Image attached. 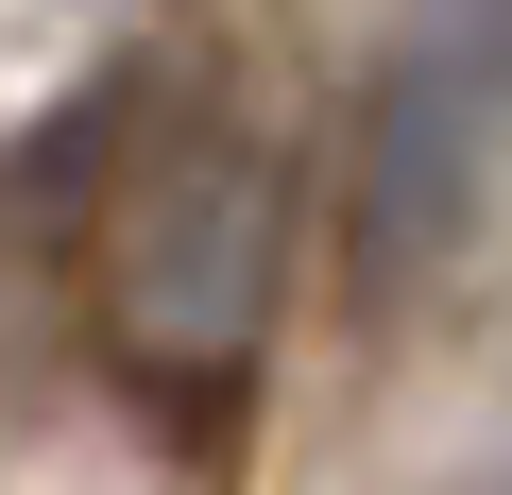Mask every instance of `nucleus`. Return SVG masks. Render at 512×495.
<instances>
[{
  "mask_svg": "<svg viewBox=\"0 0 512 495\" xmlns=\"http://www.w3.org/2000/svg\"><path fill=\"white\" fill-rule=\"evenodd\" d=\"M495 154H512V0H410V35L376 69V137H359V257H376V291L461 257Z\"/></svg>",
  "mask_w": 512,
  "mask_h": 495,
  "instance_id": "nucleus-2",
  "label": "nucleus"
},
{
  "mask_svg": "<svg viewBox=\"0 0 512 495\" xmlns=\"http://www.w3.org/2000/svg\"><path fill=\"white\" fill-rule=\"evenodd\" d=\"M103 325L171 393H222L256 359V325H274V154L239 120L171 103L137 137V171L103 205Z\"/></svg>",
  "mask_w": 512,
  "mask_h": 495,
  "instance_id": "nucleus-1",
  "label": "nucleus"
}]
</instances>
